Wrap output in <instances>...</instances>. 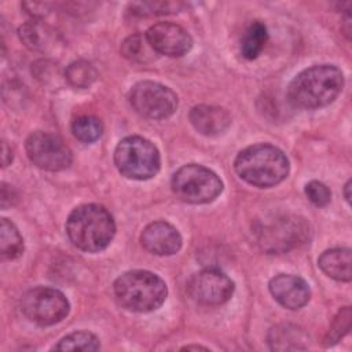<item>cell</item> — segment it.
I'll list each match as a JSON object with an SVG mask.
<instances>
[{
	"label": "cell",
	"mask_w": 352,
	"mask_h": 352,
	"mask_svg": "<svg viewBox=\"0 0 352 352\" xmlns=\"http://www.w3.org/2000/svg\"><path fill=\"white\" fill-rule=\"evenodd\" d=\"M344 74L334 65H315L298 73L289 85L287 99L298 109L330 104L342 91Z\"/></svg>",
	"instance_id": "obj_1"
},
{
	"label": "cell",
	"mask_w": 352,
	"mask_h": 352,
	"mask_svg": "<svg viewBox=\"0 0 352 352\" xmlns=\"http://www.w3.org/2000/svg\"><path fill=\"white\" fill-rule=\"evenodd\" d=\"M66 234L76 248L95 253L110 245L116 234V223L104 206L85 204L74 208L69 214Z\"/></svg>",
	"instance_id": "obj_2"
},
{
	"label": "cell",
	"mask_w": 352,
	"mask_h": 352,
	"mask_svg": "<svg viewBox=\"0 0 352 352\" xmlns=\"http://www.w3.org/2000/svg\"><path fill=\"white\" fill-rule=\"evenodd\" d=\"M234 168L246 183L256 187H272L287 177L289 160L280 148L260 143L239 151Z\"/></svg>",
	"instance_id": "obj_3"
},
{
	"label": "cell",
	"mask_w": 352,
	"mask_h": 352,
	"mask_svg": "<svg viewBox=\"0 0 352 352\" xmlns=\"http://www.w3.org/2000/svg\"><path fill=\"white\" fill-rule=\"evenodd\" d=\"M114 294L128 311L151 312L164 304L168 289L158 275L144 270H133L116 279Z\"/></svg>",
	"instance_id": "obj_4"
},
{
	"label": "cell",
	"mask_w": 352,
	"mask_h": 352,
	"mask_svg": "<svg viewBox=\"0 0 352 352\" xmlns=\"http://www.w3.org/2000/svg\"><path fill=\"white\" fill-rule=\"evenodd\" d=\"M257 245L270 254H280L308 242L309 223L298 214H275L256 223L253 230Z\"/></svg>",
	"instance_id": "obj_5"
},
{
	"label": "cell",
	"mask_w": 352,
	"mask_h": 352,
	"mask_svg": "<svg viewBox=\"0 0 352 352\" xmlns=\"http://www.w3.org/2000/svg\"><path fill=\"white\" fill-rule=\"evenodd\" d=\"M114 164L118 172L133 180H147L155 176L161 166L157 147L142 136H126L114 150Z\"/></svg>",
	"instance_id": "obj_6"
},
{
	"label": "cell",
	"mask_w": 352,
	"mask_h": 352,
	"mask_svg": "<svg viewBox=\"0 0 352 352\" xmlns=\"http://www.w3.org/2000/svg\"><path fill=\"white\" fill-rule=\"evenodd\" d=\"M173 194L187 204H208L223 191L220 177L198 164H187L179 168L170 180Z\"/></svg>",
	"instance_id": "obj_7"
},
{
	"label": "cell",
	"mask_w": 352,
	"mask_h": 352,
	"mask_svg": "<svg viewBox=\"0 0 352 352\" xmlns=\"http://www.w3.org/2000/svg\"><path fill=\"white\" fill-rule=\"evenodd\" d=\"M21 309L29 320L41 326H51L67 316L70 305L58 289L38 286L22 296Z\"/></svg>",
	"instance_id": "obj_8"
},
{
	"label": "cell",
	"mask_w": 352,
	"mask_h": 352,
	"mask_svg": "<svg viewBox=\"0 0 352 352\" xmlns=\"http://www.w3.org/2000/svg\"><path fill=\"white\" fill-rule=\"evenodd\" d=\"M129 102L133 110L151 120L170 117L177 107L176 94L155 81H140L129 91Z\"/></svg>",
	"instance_id": "obj_9"
},
{
	"label": "cell",
	"mask_w": 352,
	"mask_h": 352,
	"mask_svg": "<svg viewBox=\"0 0 352 352\" xmlns=\"http://www.w3.org/2000/svg\"><path fill=\"white\" fill-rule=\"evenodd\" d=\"M26 153L29 160L40 169L58 172L70 166L73 155L66 143L56 135L37 131L28 136Z\"/></svg>",
	"instance_id": "obj_10"
},
{
	"label": "cell",
	"mask_w": 352,
	"mask_h": 352,
	"mask_svg": "<svg viewBox=\"0 0 352 352\" xmlns=\"http://www.w3.org/2000/svg\"><path fill=\"white\" fill-rule=\"evenodd\" d=\"M234 282L217 268H205L187 282L190 297L204 305H221L227 302L234 293Z\"/></svg>",
	"instance_id": "obj_11"
},
{
	"label": "cell",
	"mask_w": 352,
	"mask_h": 352,
	"mask_svg": "<svg viewBox=\"0 0 352 352\" xmlns=\"http://www.w3.org/2000/svg\"><path fill=\"white\" fill-rule=\"evenodd\" d=\"M144 36L155 52L172 58L183 56L192 47L190 33L172 22H158L148 28Z\"/></svg>",
	"instance_id": "obj_12"
},
{
	"label": "cell",
	"mask_w": 352,
	"mask_h": 352,
	"mask_svg": "<svg viewBox=\"0 0 352 352\" xmlns=\"http://www.w3.org/2000/svg\"><path fill=\"white\" fill-rule=\"evenodd\" d=\"M268 289L272 297L282 307L289 309H298L304 307L311 297L308 283L297 275L279 274L270 280Z\"/></svg>",
	"instance_id": "obj_13"
},
{
	"label": "cell",
	"mask_w": 352,
	"mask_h": 352,
	"mask_svg": "<svg viewBox=\"0 0 352 352\" xmlns=\"http://www.w3.org/2000/svg\"><path fill=\"white\" fill-rule=\"evenodd\" d=\"M142 246L157 256H170L182 248L180 232L168 221H154L144 227L140 235Z\"/></svg>",
	"instance_id": "obj_14"
},
{
	"label": "cell",
	"mask_w": 352,
	"mask_h": 352,
	"mask_svg": "<svg viewBox=\"0 0 352 352\" xmlns=\"http://www.w3.org/2000/svg\"><path fill=\"white\" fill-rule=\"evenodd\" d=\"M190 122L201 135L219 136L231 125L230 113L220 106L198 104L190 110Z\"/></svg>",
	"instance_id": "obj_15"
},
{
	"label": "cell",
	"mask_w": 352,
	"mask_h": 352,
	"mask_svg": "<svg viewBox=\"0 0 352 352\" xmlns=\"http://www.w3.org/2000/svg\"><path fill=\"white\" fill-rule=\"evenodd\" d=\"M18 36L28 48L38 52H50L55 50L59 43L56 32L37 21L23 23L18 29Z\"/></svg>",
	"instance_id": "obj_16"
},
{
	"label": "cell",
	"mask_w": 352,
	"mask_h": 352,
	"mask_svg": "<svg viewBox=\"0 0 352 352\" xmlns=\"http://www.w3.org/2000/svg\"><path fill=\"white\" fill-rule=\"evenodd\" d=\"M308 342L309 337L304 329L290 323L276 324L268 333V344L272 351L307 349Z\"/></svg>",
	"instance_id": "obj_17"
},
{
	"label": "cell",
	"mask_w": 352,
	"mask_h": 352,
	"mask_svg": "<svg viewBox=\"0 0 352 352\" xmlns=\"http://www.w3.org/2000/svg\"><path fill=\"white\" fill-rule=\"evenodd\" d=\"M318 265L330 278L341 282L351 280V249L334 248L323 252L318 258Z\"/></svg>",
	"instance_id": "obj_18"
},
{
	"label": "cell",
	"mask_w": 352,
	"mask_h": 352,
	"mask_svg": "<svg viewBox=\"0 0 352 352\" xmlns=\"http://www.w3.org/2000/svg\"><path fill=\"white\" fill-rule=\"evenodd\" d=\"M267 38H268V33H267V28L263 22L260 21H254L252 22L243 36H242V40H241V52H242V56L252 60V59H256L265 43H267Z\"/></svg>",
	"instance_id": "obj_19"
},
{
	"label": "cell",
	"mask_w": 352,
	"mask_h": 352,
	"mask_svg": "<svg viewBox=\"0 0 352 352\" xmlns=\"http://www.w3.org/2000/svg\"><path fill=\"white\" fill-rule=\"evenodd\" d=\"M23 252V239L18 228L8 219L0 223V254L3 260H15Z\"/></svg>",
	"instance_id": "obj_20"
},
{
	"label": "cell",
	"mask_w": 352,
	"mask_h": 352,
	"mask_svg": "<svg viewBox=\"0 0 352 352\" xmlns=\"http://www.w3.org/2000/svg\"><path fill=\"white\" fill-rule=\"evenodd\" d=\"M98 77L95 66L84 59L72 62L65 70L66 81L76 88H88Z\"/></svg>",
	"instance_id": "obj_21"
},
{
	"label": "cell",
	"mask_w": 352,
	"mask_h": 352,
	"mask_svg": "<svg viewBox=\"0 0 352 352\" xmlns=\"http://www.w3.org/2000/svg\"><path fill=\"white\" fill-rule=\"evenodd\" d=\"M121 54L132 62H146L151 59V55H154L155 51L150 47L146 36L136 33L124 40L121 44Z\"/></svg>",
	"instance_id": "obj_22"
},
{
	"label": "cell",
	"mask_w": 352,
	"mask_h": 352,
	"mask_svg": "<svg viewBox=\"0 0 352 352\" xmlns=\"http://www.w3.org/2000/svg\"><path fill=\"white\" fill-rule=\"evenodd\" d=\"M100 348L99 338L89 331L72 333L54 346L56 351H98Z\"/></svg>",
	"instance_id": "obj_23"
},
{
	"label": "cell",
	"mask_w": 352,
	"mask_h": 352,
	"mask_svg": "<svg viewBox=\"0 0 352 352\" xmlns=\"http://www.w3.org/2000/svg\"><path fill=\"white\" fill-rule=\"evenodd\" d=\"M73 135L84 143H92L102 136V122L94 116L77 117L72 124Z\"/></svg>",
	"instance_id": "obj_24"
},
{
	"label": "cell",
	"mask_w": 352,
	"mask_h": 352,
	"mask_svg": "<svg viewBox=\"0 0 352 352\" xmlns=\"http://www.w3.org/2000/svg\"><path fill=\"white\" fill-rule=\"evenodd\" d=\"M351 319H352V312L351 307H344L338 311V314L334 316V320L331 326L329 327V331L323 340V344L326 346L337 344L351 329Z\"/></svg>",
	"instance_id": "obj_25"
},
{
	"label": "cell",
	"mask_w": 352,
	"mask_h": 352,
	"mask_svg": "<svg viewBox=\"0 0 352 352\" xmlns=\"http://www.w3.org/2000/svg\"><path fill=\"white\" fill-rule=\"evenodd\" d=\"M132 12L138 15H162V14H170L177 12L183 4L182 3H173V1H161V3H131L129 4Z\"/></svg>",
	"instance_id": "obj_26"
},
{
	"label": "cell",
	"mask_w": 352,
	"mask_h": 352,
	"mask_svg": "<svg viewBox=\"0 0 352 352\" xmlns=\"http://www.w3.org/2000/svg\"><path fill=\"white\" fill-rule=\"evenodd\" d=\"M307 198L316 206H326L331 199L330 188L318 180H312L305 186Z\"/></svg>",
	"instance_id": "obj_27"
},
{
	"label": "cell",
	"mask_w": 352,
	"mask_h": 352,
	"mask_svg": "<svg viewBox=\"0 0 352 352\" xmlns=\"http://www.w3.org/2000/svg\"><path fill=\"white\" fill-rule=\"evenodd\" d=\"M26 11L36 16V18H40V16H44L45 14H48V10H50V4L47 3H23L22 4Z\"/></svg>",
	"instance_id": "obj_28"
},
{
	"label": "cell",
	"mask_w": 352,
	"mask_h": 352,
	"mask_svg": "<svg viewBox=\"0 0 352 352\" xmlns=\"http://www.w3.org/2000/svg\"><path fill=\"white\" fill-rule=\"evenodd\" d=\"M3 187H1V208L3 209H7L8 206H11L12 204H14V201H12V188L10 187V186H7L6 183H3L1 184Z\"/></svg>",
	"instance_id": "obj_29"
},
{
	"label": "cell",
	"mask_w": 352,
	"mask_h": 352,
	"mask_svg": "<svg viewBox=\"0 0 352 352\" xmlns=\"http://www.w3.org/2000/svg\"><path fill=\"white\" fill-rule=\"evenodd\" d=\"M1 153H3V166L6 168L12 161V151H11V148L8 147V144L6 142H3Z\"/></svg>",
	"instance_id": "obj_30"
},
{
	"label": "cell",
	"mask_w": 352,
	"mask_h": 352,
	"mask_svg": "<svg viewBox=\"0 0 352 352\" xmlns=\"http://www.w3.org/2000/svg\"><path fill=\"white\" fill-rule=\"evenodd\" d=\"M349 188H351V180H348L344 186V192H345V199L349 202L351 201V194H349Z\"/></svg>",
	"instance_id": "obj_31"
},
{
	"label": "cell",
	"mask_w": 352,
	"mask_h": 352,
	"mask_svg": "<svg viewBox=\"0 0 352 352\" xmlns=\"http://www.w3.org/2000/svg\"><path fill=\"white\" fill-rule=\"evenodd\" d=\"M182 349H208L206 346H201V345H187V346H183Z\"/></svg>",
	"instance_id": "obj_32"
}]
</instances>
